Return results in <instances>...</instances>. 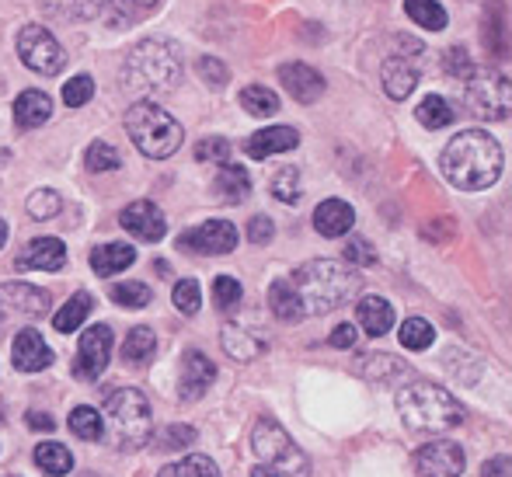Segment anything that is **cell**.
I'll return each mask as SVG.
<instances>
[{
    "mask_svg": "<svg viewBox=\"0 0 512 477\" xmlns=\"http://www.w3.org/2000/svg\"><path fill=\"white\" fill-rule=\"evenodd\" d=\"M251 450L258 453L265 467H272L283 477H310L307 453L293 443V436L276 418H258L255 429H251Z\"/></svg>",
    "mask_w": 512,
    "mask_h": 477,
    "instance_id": "7",
    "label": "cell"
},
{
    "mask_svg": "<svg viewBox=\"0 0 512 477\" xmlns=\"http://www.w3.org/2000/svg\"><path fill=\"white\" fill-rule=\"evenodd\" d=\"M446 74H453V77H464V81L474 74V67H471V56H467L460 46H453L450 53H446Z\"/></svg>",
    "mask_w": 512,
    "mask_h": 477,
    "instance_id": "49",
    "label": "cell"
},
{
    "mask_svg": "<svg viewBox=\"0 0 512 477\" xmlns=\"http://www.w3.org/2000/svg\"><path fill=\"white\" fill-rule=\"evenodd\" d=\"M345 262L349 265H373L377 262V255H373V248L363 241V237H349V244H345Z\"/></svg>",
    "mask_w": 512,
    "mask_h": 477,
    "instance_id": "48",
    "label": "cell"
},
{
    "mask_svg": "<svg viewBox=\"0 0 512 477\" xmlns=\"http://www.w3.org/2000/svg\"><path fill=\"white\" fill-rule=\"evenodd\" d=\"M192 443H196V429H189V425H168L164 432H154L157 450H182Z\"/></svg>",
    "mask_w": 512,
    "mask_h": 477,
    "instance_id": "42",
    "label": "cell"
},
{
    "mask_svg": "<svg viewBox=\"0 0 512 477\" xmlns=\"http://www.w3.org/2000/svg\"><path fill=\"white\" fill-rule=\"evenodd\" d=\"M269 307H272V314H276L279 321H286V324L304 321V314H300V303H297V296H293V289H290L286 279H276V283L269 286Z\"/></svg>",
    "mask_w": 512,
    "mask_h": 477,
    "instance_id": "29",
    "label": "cell"
},
{
    "mask_svg": "<svg viewBox=\"0 0 512 477\" xmlns=\"http://www.w3.org/2000/svg\"><path fill=\"white\" fill-rule=\"evenodd\" d=\"M136 262V248L133 244H102V248L91 251V269L98 272V276H119V272H126L129 265Z\"/></svg>",
    "mask_w": 512,
    "mask_h": 477,
    "instance_id": "25",
    "label": "cell"
},
{
    "mask_svg": "<svg viewBox=\"0 0 512 477\" xmlns=\"http://www.w3.org/2000/svg\"><path fill=\"white\" fill-rule=\"evenodd\" d=\"M356 324H338L335 331H331V345H335V349H352V345H356Z\"/></svg>",
    "mask_w": 512,
    "mask_h": 477,
    "instance_id": "51",
    "label": "cell"
},
{
    "mask_svg": "<svg viewBox=\"0 0 512 477\" xmlns=\"http://www.w3.org/2000/svg\"><path fill=\"white\" fill-rule=\"evenodd\" d=\"M154 352H157V338L150 328H133L126 335V342H122V359H126V363L143 366L154 359Z\"/></svg>",
    "mask_w": 512,
    "mask_h": 477,
    "instance_id": "30",
    "label": "cell"
},
{
    "mask_svg": "<svg viewBox=\"0 0 512 477\" xmlns=\"http://www.w3.org/2000/svg\"><path fill=\"white\" fill-rule=\"evenodd\" d=\"M398 411L411 432H429V436L450 432L464 422V408H460L457 397L429 380H415L408 387H401Z\"/></svg>",
    "mask_w": 512,
    "mask_h": 477,
    "instance_id": "3",
    "label": "cell"
},
{
    "mask_svg": "<svg viewBox=\"0 0 512 477\" xmlns=\"http://www.w3.org/2000/svg\"><path fill=\"white\" fill-rule=\"evenodd\" d=\"M418 122H422L425 129H443V126H450L453 122V108H450V101H446L443 95H429L418 105Z\"/></svg>",
    "mask_w": 512,
    "mask_h": 477,
    "instance_id": "35",
    "label": "cell"
},
{
    "mask_svg": "<svg viewBox=\"0 0 512 477\" xmlns=\"http://www.w3.org/2000/svg\"><path fill=\"white\" fill-rule=\"evenodd\" d=\"M213 380H216V366L209 363L206 352H199V349L185 352L182 356V380H178V394H182V401H199Z\"/></svg>",
    "mask_w": 512,
    "mask_h": 477,
    "instance_id": "15",
    "label": "cell"
},
{
    "mask_svg": "<svg viewBox=\"0 0 512 477\" xmlns=\"http://www.w3.org/2000/svg\"><path fill=\"white\" fill-rule=\"evenodd\" d=\"M196 70H199V77L209 84V88H223V84L230 81V74H227V67H223L216 56H203V60L196 63Z\"/></svg>",
    "mask_w": 512,
    "mask_h": 477,
    "instance_id": "47",
    "label": "cell"
},
{
    "mask_svg": "<svg viewBox=\"0 0 512 477\" xmlns=\"http://www.w3.org/2000/svg\"><path fill=\"white\" fill-rule=\"evenodd\" d=\"M129 91H154V95H168L175 84L182 81V49L171 39H143L140 46L129 53L126 67H122Z\"/></svg>",
    "mask_w": 512,
    "mask_h": 477,
    "instance_id": "4",
    "label": "cell"
},
{
    "mask_svg": "<svg viewBox=\"0 0 512 477\" xmlns=\"http://www.w3.org/2000/svg\"><path fill=\"white\" fill-rule=\"evenodd\" d=\"M119 223H122V230H129V234L136 237V241H147V244L161 241V237L168 234V220H164L161 206H154V202H147V199L129 202V206L122 209Z\"/></svg>",
    "mask_w": 512,
    "mask_h": 477,
    "instance_id": "14",
    "label": "cell"
},
{
    "mask_svg": "<svg viewBox=\"0 0 512 477\" xmlns=\"http://www.w3.org/2000/svg\"><path fill=\"white\" fill-rule=\"evenodd\" d=\"M356 223V209L345 199H324L314 209V230L321 237H345Z\"/></svg>",
    "mask_w": 512,
    "mask_h": 477,
    "instance_id": "21",
    "label": "cell"
},
{
    "mask_svg": "<svg viewBox=\"0 0 512 477\" xmlns=\"http://www.w3.org/2000/svg\"><path fill=\"white\" fill-rule=\"evenodd\" d=\"M241 105H244V112L255 115V119H269V115L279 112L276 91L262 88V84H248V88L241 91Z\"/></svg>",
    "mask_w": 512,
    "mask_h": 477,
    "instance_id": "32",
    "label": "cell"
},
{
    "mask_svg": "<svg viewBox=\"0 0 512 477\" xmlns=\"http://www.w3.org/2000/svg\"><path fill=\"white\" fill-rule=\"evenodd\" d=\"M213 300H216V307H220V310L237 307V303H241V283H237L234 276H216Z\"/></svg>",
    "mask_w": 512,
    "mask_h": 477,
    "instance_id": "46",
    "label": "cell"
},
{
    "mask_svg": "<svg viewBox=\"0 0 512 477\" xmlns=\"http://www.w3.org/2000/svg\"><path fill=\"white\" fill-rule=\"evenodd\" d=\"M359 373L366 380H387V377H398L401 363L394 356H363L359 359Z\"/></svg>",
    "mask_w": 512,
    "mask_h": 477,
    "instance_id": "40",
    "label": "cell"
},
{
    "mask_svg": "<svg viewBox=\"0 0 512 477\" xmlns=\"http://www.w3.org/2000/svg\"><path fill=\"white\" fill-rule=\"evenodd\" d=\"M63 265H67V248L60 237H35L18 258L21 272H60Z\"/></svg>",
    "mask_w": 512,
    "mask_h": 477,
    "instance_id": "17",
    "label": "cell"
},
{
    "mask_svg": "<svg viewBox=\"0 0 512 477\" xmlns=\"http://www.w3.org/2000/svg\"><path fill=\"white\" fill-rule=\"evenodd\" d=\"M279 81L286 84V91L293 98L304 101V105L324 95V77L314 67H307V63H286V67H279Z\"/></svg>",
    "mask_w": 512,
    "mask_h": 477,
    "instance_id": "20",
    "label": "cell"
},
{
    "mask_svg": "<svg viewBox=\"0 0 512 477\" xmlns=\"http://www.w3.org/2000/svg\"><path fill=\"white\" fill-rule=\"evenodd\" d=\"M300 136L293 126H269V129H258L255 136H248L244 150H248L255 161H265L272 154H286V150H297Z\"/></svg>",
    "mask_w": 512,
    "mask_h": 477,
    "instance_id": "19",
    "label": "cell"
},
{
    "mask_svg": "<svg viewBox=\"0 0 512 477\" xmlns=\"http://www.w3.org/2000/svg\"><path fill=\"white\" fill-rule=\"evenodd\" d=\"M91 95H95V81H91L88 74H77V77H70V84L63 88V101H67L70 108H81V105H88Z\"/></svg>",
    "mask_w": 512,
    "mask_h": 477,
    "instance_id": "44",
    "label": "cell"
},
{
    "mask_svg": "<svg viewBox=\"0 0 512 477\" xmlns=\"http://www.w3.org/2000/svg\"><path fill=\"white\" fill-rule=\"evenodd\" d=\"M223 352H227L230 359H237V363H251V359H258L265 352V338L262 335H248L244 328H237V324H223Z\"/></svg>",
    "mask_w": 512,
    "mask_h": 477,
    "instance_id": "24",
    "label": "cell"
},
{
    "mask_svg": "<svg viewBox=\"0 0 512 477\" xmlns=\"http://www.w3.org/2000/svg\"><path fill=\"white\" fill-rule=\"evenodd\" d=\"M126 133H129V140H133V147L140 150L143 157H150V161L171 157L185 140L182 122L171 119V115L164 112L161 105H154L150 98H140L129 105Z\"/></svg>",
    "mask_w": 512,
    "mask_h": 477,
    "instance_id": "5",
    "label": "cell"
},
{
    "mask_svg": "<svg viewBox=\"0 0 512 477\" xmlns=\"http://www.w3.org/2000/svg\"><path fill=\"white\" fill-rule=\"evenodd\" d=\"M0 307H7L18 317H42L49 310V293L28 283H7L0 286Z\"/></svg>",
    "mask_w": 512,
    "mask_h": 477,
    "instance_id": "18",
    "label": "cell"
},
{
    "mask_svg": "<svg viewBox=\"0 0 512 477\" xmlns=\"http://www.w3.org/2000/svg\"><path fill=\"white\" fill-rule=\"evenodd\" d=\"M35 464H39L46 474H53V477H63V474L74 471V457H70V450H67V446H60V443L35 446Z\"/></svg>",
    "mask_w": 512,
    "mask_h": 477,
    "instance_id": "31",
    "label": "cell"
},
{
    "mask_svg": "<svg viewBox=\"0 0 512 477\" xmlns=\"http://www.w3.org/2000/svg\"><path fill=\"white\" fill-rule=\"evenodd\" d=\"M122 7H129V11H136V14H147V11H157L161 0H122Z\"/></svg>",
    "mask_w": 512,
    "mask_h": 477,
    "instance_id": "55",
    "label": "cell"
},
{
    "mask_svg": "<svg viewBox=\"0 0 512 477\" xmlns=\"http://www.w3.org/2000/svg\"><path fill=\"white\" fill-rule=\"evenodd\" d=\"M506 471H509V460L499 457V460H492V464L481 467V477H506Z\"/></svg>",
    "mask_w": 512,
    "mask_h": 477,
    "instance_id": "54",
    "label": "cell"
},
{
    "mask_svg": "<svg viewBox=\"0 0 512 477\" xmlns=\"http://www.w3.org/2000/svg\"><path fill=\"white\" fill-rule=\"evenodd\" d=\"M18 56L32 74L39 77H56L67 63V53L56 42V35L42 25H25L18 32Z\"/></svg>",
    "mask_w": 512,
    "mask_h": 477,
    "instance_id": "10",
    "label": "cell"
},
{
    "mask_svg": "<svg viewBox=\"0 0 512 477\" xmlns=\"http://www.w3.org/2000/svg\"><path fill=\"white\" fill-rule=\"evenodd\" d=\"M248 237H251V244H269L272 237H276V223H272L269 216H255V220L248 223Z\"/></svg>",
    "mask_w": 512,
    "mask_h": 477,
    "instance_id": "50",
    "label": "cell"
},
{
    "mask_svg": "<svg viewBox=\"0 0 512 477\" xmlns=\"http://www.w3.org/2000/svg\"><path fill=\"white\" fill-rule=\"evenodd\" d=\"M196 161H209V164H227L230 161V143L223 136H206L196 147Z\"/></svg>",
    "mask_w": 512,
    "mask_h": 477,
    "instance_id": "45",
    "label": "cell"
},
{
    "mask_svg": "<svg viewBox=\"0 0 512 477\" xmlns=\"http://www.w3.org/2000/svg\"><path fill=\"white\" fill-rule=\"evenodd\" d=\"M415 474L418 477H460L464 474V450L450 439L429 443L415 453Z\"/></svg>",
    "mask_w": 512,
    "mask_h": 477,
    "instance_id": "13",
    "label": "cell"
},
{
    "mask_svg": "<svg viewBox=\"0 0 512 477\" xmlns=\"http://www.w3.org/2000/svg\"><path fill=\"white\" fill-rule=\"evenodd\" d=\"M171 300H175L178 314H185V317H196L199 307H203V293H199L196 279H182V283H175V289H171Z\"/></svg>",
    "mask_w": 512,
    "mask_h": 477,
    "instance_id": "38",
    "label": "cell"
},
{
    "mask_svg": "<svg viewBox=\"0 0 512 477\" xmlns=\"http://www.w3.org/2000/svg\"><path fill=\"white\" fill-rule=\"evenodd\" d=\"M49 115H53V98L46 95V91H21L18 101H14V122H18L21 129H39L49 122Z\"/></svg>",
    "mask_w": 512,
    "mask_h": 477,
    "instance_id": "22",
    "label": "cell"
},
{
    "mask_svg": "<svg viewBox=\"0 0 512 477\" xmlns=\"http://www.w3.org/2000/svg\"><path fill=\"white\" fill-rule=\"evenodd\" d=\"M91 314V293H74L67 303H63L60 310L53 314V328L63 331V335H70V331H77L84 324V317Z\"/></svg>",
    "mask_w": 512,
    "mask_h": 477,
    "instance_id": "27",
    "label": "cell"
},
{
    "mask_svg": "<svg viewBox=\"0 0 512 477\" xmlns=\"http://www.w3.org/2000/svg\"><path fill=\"white\" fill-rule=\"evenodd\" d=\"M251 192V178L244 168H234V164H220V175H216V195H220L223 202H241L248 199Z\"/></svg>",
    "mask_w": 512,
    "mask_h": 477,
    "instance_id": "26",
    "label": "cell"
},
{
    "mask_svg": "<svg viewBox=\"0 0 512 477\" xmlns=\"http://www.w3.org/2000/svg\"><path fill=\"white\" fill-rule=\"evenodd\" d=\"M272 195H276L279 202H286V206H293V202H300V171L297 168H283L276 178H272Z\"/></svg>",
    "mask_w": 512,
    "mask_h": 477,
    "instance_id": "41",
    "label": "cell"
},
{
    "mask_svg": "<svg viewBox=\"0 0 512 477\" xmlns=\"http://www.w3.org/2000/svg\"><path fill=\"white\" fill-rule=\"evenodd\" d=\"M464 101L478 119H506L512 108V91L509 77L502 70H478L467 77Z\"/></svg>",
    "mask_w": 512,
    "mask_h": 477,
    "instance_id": "8",
    "label": "cell"
},
{
    "mask_svg": "<svg viewBox=\"0 0 512 477\" xmlns=\"http://www.w3.org/2000/svg\"><path fill=\"white\" fill-rule=\"evenodd\" d=\"M286 283H290L293 296H297L300 314L317 317V314H331L345 300H352L359 293V286H363V279H359V272L349 262L314 258V262L300 265Z\"/></svg>",
    "mask_w": 512,
    "mask_h": 477,
    "instance_id": "1",
    "label": "cell"
},
{
    "mask_svg": "<svg viewBox=\"0 0 512 477\" xmlns=\"http://www.w3.org/2000/svg\"><path fill=\"white\" fill-rule=\"evenodd\" d=\"M405 14L425 32H443L446 28V7L439 0H405Z\"/></svg>",
    "mask_w": 512,
    "mask_h": 477,
    "instance_id": "28",
    "label": "cell"
},
{
    "mask_svg": "<svg viewBox=\"0 0 512 477\" xmlns=\"http://www.w3.org/2000/svg\"><path fill=\"white\" fill-rule=\"evenodd\" d=\"M425 49L415 39H394V49L387 53L384 67H380V81L384 91L394 101H405L418 84V70H422Z\"/></svg>",
    "mask_w": 512,
    "mask_h": 477,
    "instance_id": "9",
    "label": "cell"
},
{
    "mask_svg": "<svg viewBox=\"0 0 512 477\" xmlns=\"http://www.w3.org/2000/svg\"><path fill=\"white\" fill-rule=\"evenodd\" d=\"M60 209H63V195L56 189H39L28 195V216H35V220H53Z\"/></svg>",
    "mask_w": 512,
    "mask_h": 477,
    "instance_id": "39",
    "label": "cell"
},
{
    "mask_svg": "<svg viewBox=\"0 0 512 477\" xmlns=\"http://www.w3.org/2000/svg\"><path fill=\"white\" fill-rule=\"evenodd\" d=\"M70 432L81 436V439H88V443H98V439L105 436V418L98 415V408L81 404V408L70 411Z\"/></svg>",
    "mask_w": 512,
    "mask_h": 477,
    "instance_id": "33",
    "label": "cell"
},
{
    "mask_svg": "<svg viewBox=\"0 0 512 477\" xmlns=\"http://www.w3.org/2000/svg\"><path fill=\"white\" fill-rule=\"evenodd\" d=\"M450 234H453L450 220H432V227H425V237H432V241H446Z\"/></svg>",
    "mask_w": 512,
    "mask_h": 477,
    "instance_id": "52",
    "label": "cell"
},
{
    "mask_svg": "<svg viewBox=\"0 0 512 477\" xmlns=\"http://www.w3.org/2000/svg\"><path fill=\"white\" fill-rule=\"evenodd\" d=\"M439 168H443L446 182L457 185L460 192L492 189L502 175V147L481 129H464L446 143Z\"/></svg>",
    "mask_w": 512,
    "mask_h": 477,
    "instance_id": "2",
    "label": "cell"
},
{
    "mask_svg": "<svg viewBox=\"0 0 512 477\" xmlns=\"http://www.w3.org/2000/svg\"><path fill=\"white\" fill-rule=\"evenodd\" d=\"M108 432H112V443L119 450H140L154 436V415H150V401L140 390L126 387L115 390L108 397Z\"/></svg>",
    "mask_w": 512,
    "mask_h": 477,
    "instance_id": "6",
    "label": "cell"
},
{
    "mask_svg": "<svg viewBox=\"0 0 512 477\" xmlns=\"http://www.w3.org/2000/svg\"><path fill=\"white\" fill-rule=\"evenodd\" d=\"M28 425H32V429H42V432H53L56 429L53 418L42 415V411H28Z\"/></svg>",
    "mask_w": 512,
    "mask_h": 477,
    "instance_id": "53",
    "label": "cell"
},
{
    "mask_svg": "<svg viewBox=\"0 0 512 477\" xmlns=\"http://www.w3.org/2000/svg\"><path fill=\"white\" fill-rule=\"evenodd\" d=\"M251 477H283V474H279V471H272V467H255V471H251Z\"/></svg>",
    "mask_w": 512,
    "mask_h": 477,
    "instance_id": "56",
    "label": "cell"
},
{
    "mask_svg": "<svg viewBox=\"0 0 512 477\" xmlns=\"http://www.w3.org/2000/svg\"><path fill=\"white\" fill-rule=\"evenodd\" d=\"M4 244H7V223L0 220V248H4Z\"/></svg>",
    "mask_w": 512,
    "mask_h": 477,
    "instance_id": "58",
    "label": "cell"
},
{
    "mask_svg": "<svg viewBox=\"0 0 512 477\" xmlns=\"http://www.w3.org/2000/svg\"><path fill=\"white\" fill-rule=\"evenodd\" d=\"M7 161H11V150H7V147H0V168H4Z\"/></svg>",
    "mask_w": 512,
    "mask_h": 477,
    "instance_id": "57",
    "label": "cell"
},
{
    "mask_svg": "<svg viewBox=\"0 0 512 477\" xmlns=\"http://www.w3.org/2000/svg\"><path fill=\"white\" fill-rule=\"evenodd\" d=\"M178 248L192 255H230L237 248V227L227 220H209L196 230H185L178 237Z\"/></svg>",
    "mask_w": 512,
    "mask_h": 477,
    "instance_id": "11",
    "label": "cell"
},
{
    "mask_svg": "<svg viewBox=\"0 0 512 477\" xmlns=\"http://www.w3.org/2000/svg\"><path fill=\"white\" fill-rule=\"evenodd\" d=\"M112 300L119 303V307H126V310H143V307H150L154 293H150L147 283H115L112 286Z\"/></svg>",
    "mask_w": 512,
    "mask_h": 477,
    "instance_id": "37",
    "label": "cell"
},
{
    "mask_svg": "<svg viewBox=\"0 0 512 477\" xmlns=\"http://www.w3.org/2000/svg\"><path fill=\"white\" fill-rule=\"evenodd\" d=\"M157 477H220V471H216V464L209 457H199V453H192V457L168 464Z\"/></svg>",
    "mask_w": 512,
    "mask_h": 477,
    "instance_id": "36",
    "label": "cell"
},
{
    "mask_svg": "<svg viewBox=\"0 0 512 477\" xmlns=\"http://www.w3.org/2000/svg\"><path fill=\"white\" fill-rule=\"evenodd\" d=\"M108 356H112V328H108V324H95V328H88L81 335L74 373L81 380H98L108 366Z\"/></svg>",
    "mask_w": 512,
    "mask_h": 477,
    "instance_id": "12",
    "label": "cell"
},
{
    "mask_svg": "<svg viewBox=\"0 0 512 477\" xmlns=\"http://www.w3.org/2000/svg\"><path fill=\"white\" fill-rule=\"evenodd\" d=\"M356 314H359L363 331H366V335H373V338L387 335V331L394 328V307L384 300V296H363V300H359V307H356Z\"/></svg>",
    "mask_w": 512,
    "mask_h": 477,
    "instance_id": "23",
    "label": "cell"
},
{
    "mask_svg": "<svg viewBox=\"0 0 512 477\" xmlns=\"http://www.w3.org/2000/svg\"><path fill=\"white\" fill-rule=\"evenodd\" d=\"M84 161H88V171H115L119 168V150L115 147H108V143H91L88 147V157H84Z\"/></svg>",
    "mask_w": 512,
    "mask_h": 477,
    "instance_id": "43",
    "label": "cell"
},
{
    "mask_svg": "<svg viewBox=\"0 0 512 477\" xmlns=\"http://www.w3.org/2000/svg\"><path fill=\"white\" fill-rule=\"evenodd\" d=\"M398 338L408 352H425L432 345V338H436V331H432V324L425 321V317H408V321L401 324Z\"/></svg>",
    "mask_w": 512,
    "mask_h": 477,
    "instance_id": "34",
    "label": "cell"
},
{
    "mask_svg": "<svg viewBox=\"0 0 512 477\" xmlns=\"http://www.w3.org/2000/svg\"><path fill=\"white\" fill-rule=\"evenodd\" d=\"M11 359H14V370L21 373H42L49 363H53V349L42 342V335L35 328H25L14 335L11 345Z\"/></svg>",
    "mask_w": 512,
    "mask_h": 477,
    "instance_id": "16",
    "label": "cell"
}]
</instances>
